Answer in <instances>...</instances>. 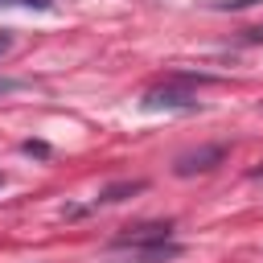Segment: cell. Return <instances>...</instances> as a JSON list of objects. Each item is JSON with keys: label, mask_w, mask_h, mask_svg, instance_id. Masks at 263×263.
Segmentation results:
<instances>
[{"label": "cell", "mask_w": 263, "mask_h": 263, "mask_svg": "<svg viewBox=\"0 0 263 263\" xmlns=\"http://www.w3.org/2000/svg\"><path fill=\"white\" fill-rule=\"evenodd\" d=\"M247 4H255V0H222L218 8H247Z\"/></svg>", "instance_id": "obj_8"}, {"label": "cell", "mask_w": 263, "mask_h": 263, "mask_svg": "<svg viewBox=\"0 0 263 263\" xmlns=\"http://www.w3.org/2000/svg\"><path fill=\"white\" fill-rule=\"evenodd\" d=\"M181 247L177 242H152V247H127V263H164L177 259Z\"/></svg>", "instance_id": "obj_4"}, {"label": "cell", "mask_w": 263, "mask_h": 263, "mask_svg": "<svg viewBox=\"0 0 263 263\" xmlns=\"http://www.w3.org/2000/svg\"><path fill=\"white\" fill-rule=\"evenodd\" d=\"M12 4H33V8H45L49 0H12Z\"/></svg>", "instance_id": "obj_10"}, {"label": "cell", "mask_w": 263, "mask_h": 263, "mask_svg": "<svg viewBox=\"0 0 263 263\" xmlns=\"http://www.w3.org/2000/svg\"><path fill=\"white\" fill-rule=\"evenodd\" d=\"M8 49H12V33H4V29H0V58H4Z\"/></svg>", "instance_id": "obj_7"}, {"label": "cell", "mask_w": 263, "mask_h": 263, "mask_svg": "<svg viewBox=\"0 0 263 263\" xmlns=\"http://www.w3.org/2000/svg\"><path fill=\"white\" fill-rule=\"evenodd\" d=\"M168 222H144V226H127L115 242H111V251H127V247H152V242H168Z\"/></svg>", "instance_id": "obj_3"}, {"label": "cell", "mask_w": 263, "mask_h": 263, "mask_svg": "<svg viewBox=\"0 0 263 263\" xmlns=\"http://www.w3.org/2000/svg\"><path fill=\"white\" fill-rule=\"evenodd\" d=\"M25 152H29V156H45L49 148H45V144H33V140H29V144H25Z\"/></svg>", "instance_id": "obj_6"}, {"label": "cell", "mask_w": 263, "mask_h": 263, "mask_svg": "<svg viewBox=\"0 0 263 263\" xmlns=\"http://www.w3.org/2000/svg\"><path fill=\"white\" fill-rule=\"evenodd\" d=\"M0 185H4V173H0Z\"/></svg>", "instance_id": "obj_11"}, {"label": "cell", "mask_w": 263, "mask_h": 263, "mask_svg": "<svg viewBox=\"0 0 263 263\" xmlns=\"http://www.w3.org/2000/svg\"><path fill=\"white\" fill-rule=\"evenodd\" d=\"M222 156H226V148H222V144H210V148H193V152H181V156H177V164H173V173H177V177H193V173H210L214 164H222Z\"/></svg>", "instance_id": "obj_2"}, {"label": "cell", "mask_w": 263, "mask_h": 263, "mask_svg": "<svg viewBox=\"0 0 263 263\" xmlns=\"http://www.w3.org/2000/svg\"><path fill=\"white\" fill-rule=\"evenodd\" d=\"M193 107H197V90L193 78L185 74H173L144 90V111H193Z\"/></svg>", "instance_id": "obj_1"}, {"label": "cell", "mask_w": 263, "mask_h": 263, "mask_svg": "<svg viewBox=\"0 0 263 263\" xmlns=\"http://www.w3.org/2000/svg\"><path fill=\"white\" fill-rule=\"evenodd\" d=\"M144 189V181H119V185H107L103 193H99V201H123V197H132V193H140Z\"/></svg>", "instance_id": "obj_5"}, {"label": "cell", "mask_w": 263, "mask_h": 263, "mask_svg": "<svg viewBox=\"0 0 263 263\" xmlns=\"http://www.w3.org/2000/svg\"><path fill=\"white\" fill-rule=\"evenodd\" d=\"M242 41H263V29H247V33H242Z\"/></svg>", "instance_id": "obj_9"}]
</instances>
